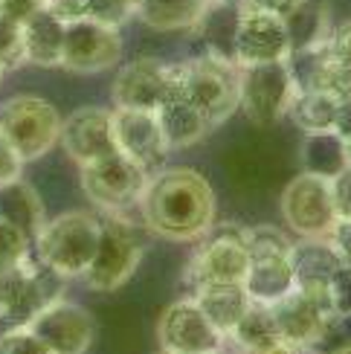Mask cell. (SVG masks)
<instances>
[{"instance_id": "cell-1", "label": "cell", "mask_w": 351, "mask_h": 354, "mask_svg": "<svg viewBox=\"0 0 351 354\" xmlns=\"http://www.w3.org/2000/svg\"><path fill=\"white\" fill-rule=\"evenodd\" d=\"M142 221L166 241H198L215 224V192L195 169H160L140 198Z\"/></svg>"}, {"instance_id": "cell-2", "label": "cell", "mask_w": 351, "mask_h": 354, "mask_svg": "<svg viewBox=\"0 0 351 354\" xmlns=\"http://www.w3.org/2000/svg\"><path fill=\"white\" fill-rule=\"evenodd\" d=\"M174 84L178 96L192 102L212 128L227 122L241 105V67L209 53L174 64Z\"/></svg>"}, {"instance_id": "cell-3", "label": "cell", "mask_w": 351, "mask_h": 354, "mask_svg": "<svg viewBox=\"0 0 351 354\" xmlns=\"http://www.w3.org/2000/svg\"><path fill=\"white\" fill-rule=\"evenodd\" d=\"M102 218L84 209L64 212L41 227L35 244V259L55 270L61 279H79L91 268L99 247Z\"/></svg>"}, {"instance_id": "cell-4", "label": "cell", "mask_w": 351, "mask_h": 354, "mask_svg": "<svg viewBox=\"0 0 351 354\" xmlns=\"http://www.w3.org/2000/svg\"><path fill=\"white\" fill-rule=\"evenodd\" d=\"M247 250H250V264L241 285L253 305H273L296 288L294 268H290L294 241L282 230L270 224L247 230Z\"/></svg>"}, {"instance_id": "cell-5", "label": "cell", "mask_w": 351, "mask_h": 354, "mask_svg": "<svg viewBox=\"0 0 351 354\" xmlns=\"http://www.w3.org/2000/svg\"><path fill=\"white\" fill-rule=\"evenodd\" d=\"M64 282L55 270L26 256L18 264L0 268V322L26 326L38 311L64 293Z\"/></svg>"}, {"instance_id": "cell-6", "label": "cell", "mask_w": 351, "mask_h": 354, "mask_svg": "<svg viewBox=\"0 0 351 354\" xmlns=\"http://www.w3.org/2000/svg\"><path fill=\"white\" fill-rule=\"evenodd\" d=\"M247 264H250L247 230L238 224H212L189 261L183 282L189 290L200 285H241L247 276Z\"/></svg>"}, {"instance_id": "cell-7", "label": "cell", "mask_w": 351, "mask_h": 354, "mask_svg": "<svg viewBox=\"0 0 351 354\" xmlns=\"http://www.w3.org/2000/svg\"><path fill=\"white\" fill-rule=\"evenodd\" d=\"M142 239L137 235V227L125 215H108L102 218L99 247L84 270V285L99 293L120 290L142 261Z\"/></svg>"}, {"instance_id": "cell-8", "label": "cell", "mask_w": 351, "mask_h": 354, "mask_svg": "<svg viewBox=\"0 0 351 354\" xmlns=\"http://www.w3.org/2000/svg\"><path fill=\"white\" fill-rule=\"evenodd\" d=\"M0 131L15 145L23 163L41 160L61 134V113L47 99L21 93L0 105Z\"/></svg>"}, {"instance_id": "cell-9", "label": "cell", "mask_w": 351, "mask_h": 354, "mask_svg": "<svg viewBox=\"0 0 351 354\" xmlns=\"http://www.w3.org/2000/svg\"><path fill=\"white\" fill-rule=\"evenodd\" d=\"M149 171L137 166L125 154L102 157L96 163L82 166V189L87 201L99 206L108 215H125L128 209L140 206V198L149 186Z\"/></svg>"}, {"instance_id": "cell-10", "label": "cell", "mask_w": 351, "mask_h": 354, "mask_svg": "<svg viewBox=\"0 0 351 354\" xmlns=\"http://www.w3.org/2000/svg\"><path fill=\"white\" fill-rule=\"evenodd\" d=\"M296 82L285 62L241 67V111L258 128L276 125L296 99Z\"/></svg>"}, {"instance_id": "cell-11", "label": "cell", "mask_w": 351, "mask_h": 354, "mask_svg": "<svg viewBox=\"0 0 351 354\" xmlns=\"http://www.w3.org/2000/svg\"><path fill=\"white\" fill-rule=\"evenodd\" d=\"M282 215L299 239H328L340 221L334 209L331 180L308 171L294 177L282 192Z\"/></svg>"}, {"instance_id": "cell-12", "label": "cell", "mask_w": 351, "mask_h": 354, "mask_svg": "<svg viewBox=\"0 0 351 354\" xmlns=\"http://www.w3.org/2000/svg\"><path fill=\"white\" fill-rule=\"evenodd\" d=\"M157 340L166 354H224L227 334L189 297L171 302L157 322Z\"/></svg>"}, {"instance_id": "cell-13", "label": "cell", "mask_w": 351, "mask_h": 354, "mask_svg": "<svg viewBox=\"0 0 351 354\" xmlns=\"http://www.w3.org/2000/svg\"><path fill=\"white\" fill-rule=\"evenodd\" d=\"M174 93H178L174 64H166L151 55L134 58V62L120 67L111 84L113 108H131V111H157Z\"/></svg>"}, {"instance_id": "cell-14", "label": "cell", "mask_w": 351, "mask_h": 354, "mask_svg": "<svg viewBox=\"0 0 351 354\" xmlns=\"http://www.w3.org/2000/svg\"><path fill=\"white\" fill-rule=\"evenodd\" d=\"M26 328L53 354H87L96 337V319L87 308L58 297L29 319Z\"/></svg>"}, {"instance_id": "cell-15", "label": "cell", "mask_w": 351, "mask_h": 354, "mask_svg": "<svg viewBox=\"0 0 351 354\" xmlns=\"http://www.w3.org/2000/svg\"><path fill=\"white\" fill-rule=\"evenodd\" d=\"M122 58V35L116 26L91 18L70 21L64 29L61 67L70 73H105Z\"/></svg>"}, {"instance_id": "cell-16", "label": "cell", "mask_w": 351, "mask_h": 354, "mask_svg": "<svg viewBox=\"0 0 351 354\" xmlns=\"http://www.w3.org/2000/svg\"><path fill=\"white\" fill-rule=\"evenodd\" d=\"M113 142L116 151L134 160L145 171H154L163 166L169 154V142L163 137V128L157 122L154 111H131V108H113Z\"/></svg>"}, {"instance_id": "cell-17", "label": "cell", "mask_w": 351, "mask_h": 354, "mask_svg": "<svg viewBox=\"0 0 351 354\" xmlns=\"http://www.w3.org/2000/svg\"><path fill=\"white\" fill-rule=\"evenodd\" d=\"M58 142H61V149L67 151V157L79 169L87 166V163H96V160H102V157L116 154L111 111L96 108V105L76 108L67 120H61Z\"/></svg>"}, {"instance_id": "cell-18", "label": "cell", "mask_w": 351, "mask_h": 354, "mask_svg": "<svg viewBox=\"0 0 351 354\" xmlns=\"http://www.w3.org/2000/svg\"><path fill=\"white\" fill-rule=\"evenodd\" d=\"M287 55H290V38L285 18L244 6L236 32V64L250 67V64L285 62Z\"/></svg>"}, {"instance_id": "cell-19", "label": "cell", "mask_w": 351, "mask_h": 354, "mask_svg": "<svg viewBox=\"0 0 351 354\" xmlns=\"http://www.w3.org/2000/svg\"><path fill=\"white\" fill-rule=\"evenodd\" d=\"M267 308L276 322V331L296 348V354L314 351L319 334L325 328V319L331 314L325 302H319L316 297L305 293L302 288H294L290 293H285L279 302H273Z\"/></svg>"}, {"instance_id": "cell-20", "label": "cell", "mask_w": 351, "mask_h": 354, "mask_svg": "<svg viewBox=\"0 0 351 354\" xmlns=\"http://www.w3.org/2000/svg\"><path fill=\"white\" fill-rule=\"evenodd\" d=\"M290 268H294V282L305 293H311L319 302L328 305V282L331 276L343 268L340 256L334 253L328 239H299L290 250ZM331 311V308H328Z\"/></svg>"}, {"instance_id": "cell-21", "label": "cell", "mask_w": 351, "mask_h": 354, "mask_svg": "<svg viewBox=\"0 0 351 354\" xmlns=\"http://www.w3.org/2000/svg\"><path fill=\"white\" fill-rule=\"evenodd\" d=\"M67 24L44 3L35 15L21 24L23 32V55L26 64L35 67H61V47H64Z\"/></svg>"}, {"instance_id": "cell-22", "label": "cell", "mask_w": 351, "mask_h": 354, "mask_svg": "<svg viewBox=\"0 0 351 354\" xmlns=\"http://www.w3.org/2000/svg\"><path fill=\"white\" fill-rule=\"evenodd\" d=\"M227 343L238 348V354H296L285 337L276 331L267 305H250L238 326L227 334Z\"/></svg>"}, {"instance_id": "cell-23", "label": "cell", "mask_w": 351, "mask_h": 354, "mask_svg": "<svg viewBox=\"0 0 351 354\" xmlns=\"http://www.w3.org/2000/svg\"><path fill=\"white\" fill-rule=\"evenodd\" d=\"M157 122L163 128V137L169 142V151L174 149H192L212 131V122L203 116L192 102L183 96H169L157 111Z\"/></svg>"}, {"instance_id": "cell-24", "label": "cell", "mask_w": 351, "mask_h": 354, "mask_svg": "<svg viewBox=\"0 0 351 354\" xmlns=\"http://www.w3.org/2000/svg\"><path fill=\"white\" fill-rule=\"evenodd\" d=\"M241 9L244 3H229V0H212L207 6V12H203V18L198 21L192 32L200 35L209 55L236 62V32H238Z\"/></svg>"}, {"instance_id": "cell-25", "label": "cell", "mask_w": 351, "mask_h": 354, "mask_svg": "<svg viewBox=\"0 0 351 354\" xmlns=\"http://www.w3.org/2000/svg\"><path fill=\"white\" fill-rule=\"evenodd\" d=\"M0 221H6L15 230H21L29 241H35L41 227L47 224V212H44L41 195L29 183H23L21 177L6 186H0Z\"/></svg>"}, {"instance_id": "cell-26", "label": "cell", "mask_w": 351, "mask_h": 354, "mask_svg": "<svg viewBox=\"0 0 351 354\" xmlns=\"http://www.w3.org/2000/svg\"><path fill=\"white\" fill-rule=\"evenodd\" d=\"M212 0H137V18L157 32L195 29Z\"/></svg>"}, {"instance_id": "cell-27", "label": "cell", "mask_w": 351, "mask_h": 354, "mask_svg": "<svg viewBox=\"0 0 351 354\" xmlns=\"http://www.w3.org/2000/svg\"><path fill=\"white\" fill-rule=\"evenodd\" d=\"M192 299L224 334L236 328L238 319L247 314V308L253 305L244 285H200L192 290Z\"/></svg>"}, {"instance_id": "cell-28", "label": "cell", "mask_w": 351, "mask_h": 354, "mask_svg": "<svg viewBox=\"0 0 351 354\" xmlns=\"http://www.w3.org/2000/svg\"><path fill=\"white\" fill-rule=\"evenodd\" d=\"M287 24V38H290V53L299 50H316L325 47L331 35V12L323 0H302V3L285 18Z\"/></svg>"}, {"instance_id": "cell-29", "label": "cell", "mask_w": 351, "mask_h": 354, "mask_svg": "<svg viewBox=\"0 0 351 354\" xmlns=\"http://www.w3.org/2000/svg\"><path fill=\"white\" fill-rule=\"evenodd\" d=\"M299 163L308 174H319L334 180L345 166V140L334 131H316V134H305L299 145Z\"/></svg>"}, {"instance_id": "cell-30", "label": "cell", "mask_w": 351, "mask_h": 354, "mask_svg": "<svg viewBox=\"0 0 351 354\" xmlns=\"http://www.w3.org/2000/svg\"><path fill=\"white\" fill-rule=\"evenodd\" d=\"M337 105H340V99H334L323 91H302V93H296L287 113L305 134H316V131H334Z\"/></svg>"}, {"instance_id": "cell-31", "label": "cell", "mask_w": 351, "mask_h": 354, "mask_svg": "<svg viewBox=\"0 0 351 354\" xmlns=\"http://www.w3.org/2000/svg\"><path fill=\"white\" fill-rule=\"evenodd\" d=\"M84 18L120 29L137 15V0H82Z\"/></svg>"}, {"instance_id": "cell-32", "label": "cell", "mask_w": 351, "mask_h": 354, "mask_svg": "<svg viewBox=\"0 0 351 354\" xmlns=\"http://www.w3.org/2000/svg\"><path fill=\"white\" fill-rule=\"evenodd\" d=\"M26 64V55H23V32H21V24H15L9 18L0 15V67L3 70H15Z\"/></svg>"}, {"instance_id": "cell-33", "label": "cell", "mask_w": 351, "mask_h": 354, "mask_svg": "<svg viewBox=\"0 0 351 354\" xmlns=\"http://www.w3.org/2000/svg\"><path fill=\"white\" fill-rule=\"evenodd\" d=\"M337 348H351V311L348 314H328L325 328L314 346L316 354H331Z\"/></svg>"}, {"instance_id": "cell-34", "label": "cell", "mask_w": 351, "mask_h": 354, "mask_svg": "<svg viewBox=\"0 0 351 354\" xmlns=\"http://www.w3.org/2000/svg\"><path fill=\"white\" fill-rule=\"evenodd\" d=\"M0 354H53L26 326H12L0 334Z\"/></svg>"}, {"instance_id": "cell-35", "label": "cell", "mask_w": 351, "mask_h": 354, "mask_svg": "<svg viewBox=\"0 0 351 354\" xmlns=\"http://www.w3.org/2000/svg\"><path fill=\"white\" fill-rule=\"evenodd\" d=\"M29 247H32V241H29L21 230H15L6 221H0V268L23 261L29 256Z\"/></svg>"}, {"instance_id": "cell-36", "label": "cell", "mask_w": 351, "mask_h": 354, "mask_svg": "<svg viewBox=\"0 0 351 354\" xmlns=\"http://www.w3.org/2000/svg\"><path fill=\"white\" fill-rule=\"evenodd\" d=\"M328 308H331V314L351 311V268H345V264L328 282Z\"/></svg>"}, {"instance_id": "cell-37", "label": "cell", "mask_w": 351, "mask_h": 354, "mask_svg": "<svg viewBox=\"0 0 351 354\" xmlns=\"http://www.w3.org/2000/svg\"><path fill=\"white\" fill-rule=\"evenodd\" d=\"M21 174H23V160L15 151V145L6 140L3 131H0V186L18 180Z\"/></svg>"}, {"instance_id": "cell-38", "label": "cell", "mask_w": 351, "mask_h": 354, "mask_svg": "<svg viewBox=\"0 0 351 354\" xmlns=\"http://www.w3.org/2000/svg\"><path fill=\"white\" fill-rule=\"evenodd\" d=\"M325 50H328V55L334 58V62L351 67V21H343L340 26L331 29Z\"/></svg>"}, {"instance_id": "cell-39", "label": "cell", "mask_w": 351, "mask_h": 354, "mask_svg": "<svg viewBox=\"0 0 351 354\" xmlns=\"http://www.w3.org/2000/svg\"><path fill=\"white\" fill-rule=\"evenodd\" d=\"M331 195H334V209H337V218L340 221H351V166H345L331 180Z\"/></svg>"}, {"instance_id": "cell-40", "label": "cell", "mask_w": 351, "mask_h": 354, "mask_svg": "<svg viewBox=\"0 0 351 354\" xmlns=\"http://www.w3.org/2000/svg\"><path fill=\"white\" fill-rule=\"evenodd\" d=\"M47 0H0V15L15 24H23L29 15H35Z\"/></svg>"}, {"instance_id": "cell-41", "label": "cell", "mask_w": 351, "mask_h": 354, "mask_svg": "<svg viewBox=\"0 0 351 354\" xmlns=\"http://www.w3.org/2000/svg\"><path fill=\"white\" fill-rule=\"evenodd\" d=\"M328 241L334 247V253L340 256L345 268H351V221H337V227L328 235Z\"/></svg>"}, {"instance_id": "cell-42", "label": "cell", "mask_w": 351, "mask_h": 354, "mask_svg": "<svg viewBox=\"0 0 351 354\" xmlns=\"http://www.w3.org/2000/svg\"><path fill=\"white\" fill-rule=\"evenodd\" d=\"M302 0H244V6L250 9H261V12H270V15H279V18H287Z\"/></svg>"}, {"instance_id": "cell-43", "label": "cell", "mask_w": 351, "mask_h": 354, "mask_svg": "<svg viewBox=\"0 0 351 354\" xmlns=\"http://www.w3.org/2000/svg\"><path fill=\"white\" fill-rule=\"evenodd\" d=\"M334 134H340L343 140L351 137V99H340L337 120H334Z\"/></svg>"}, {"instance_id": "cell-44", "label": "cell", "mask_w": 351, "mask_h": 354, "mask_svg": "<svg viewBox=\"0 0 351 354\" xmlns=\"http://www.w3.org/2000/svg\"><path fill=\"white\" fill-rule=\"evenodd\" d=\"M345 160H348V166H351V137H345Z\"/></svg>"}, {"instance_id": "cell-45", "label": "cell", "mask_w": 351, "mask_h": 354, "mask_svg": "<svg viewBox=\"0 0 351 354\" xmlns=\"http://www.w3.org/2000/svg\"><path fill=\"white\" fill-rule=\"evenodd\" d=\"M331 354H351V348H337V351H331Z\"/></svg>"}, {"instance_id": "cell-46", "label": "cell", "mask_w": 351, "mask_h": 354, "mask_svg": "<svg viewBox=\"0 0 351 354\" xmlns=\"http://www.w3.org/2000/svg\"><path fill=\"white\" fill-rule=\"evenodd\" d=\"M3 73H6V70H3V67H0V82H3Z\"/></svg>"}]
</instances>
